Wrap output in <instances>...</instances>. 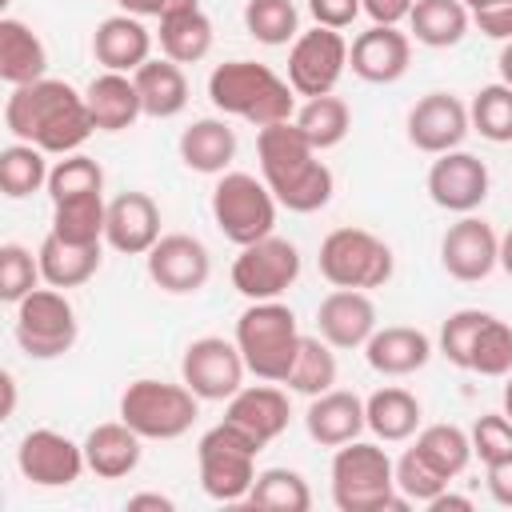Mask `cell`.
<instances>
[{"mask_svg": "<svg viewBox=\"0 0 512 512\" xmlns=\"http://www.w3.org/2000/svg\"><path fill=\"white\" fill-rule=\"evenodd\" d=\"M308 12H312L316 24L340 32V28H348V24L364 12V4H360V0H308Z\"/></svg>", "mask_w": 512, "mask_h": 512, "instance_id": "cell-49", "label": "cell"}, {"mask_svg": "<svg viewBox=\"0 0 512 512\" xmlns=\"http://www.w3.org/2000/svg\"><path fill=\"white\" fill-rule=\"evenodd\" d=\"M488 184H492L488 164L472 152H460V148L440 152L428 168V196L444 212H460V216L476 212L488 200Z\"/></svg>", "mask_w": 512, "mask_h": 512, "instance_id": "cell-16", "label": "cell"}, {"mask_svg": "<svg viewBox=\"0 0 512 512\" xmlns=\"http://www.w3.org/2000/svg\"><path fill=\"white\" fill-rule=\"evenodd\" d=\"M160 240V208L148 192H120L108 200V224H104V244L124 252V256H148L152 244Z\"/></svg>", "mask_w": 512, "mask_h": 512, "instance_id": "cell-20", "label": "cell"}, {"mask_svg": "<svg viewBox=\"0 0 512 512\" xmlns=\"http://www.w3.org/2000/svg\"><path fill=\"white\" fill-rule=\"evenodd\" d=\"M468 372L480 376H508L512 372V324L500 316H488V324L480 328L472 356H468Z\"/></svg>", "mask_w": 512, "mask_h": 512, "instance_id": "cell-44", "label": "cell"}, {"mask_svg": "<svg viewBox=\"0 0 512 512\" xmlns=\"http://www.w3.org/2000/svg\"><path fill=\"white\" fill-rule=\"evenodd\" d=\"M300 276V252L284 236H264L256 244H244L232 260V288L244 300H280Z\"/></svg>", "mask_w": 512, "mask_h": 512, "instance_id": "cell-11", "label": "cell"}, {"mask_svg": "<svg viewBox=\"0 0 512 512\" xmlns=\"http://www.w3.org/2000/svg\"><path fill=\"white\" fill-rule=\"evenodd\" d=\"M136 92H140V104H144V116L152 120H172L184 112L188 104V76L176 60H144L136 72Z\"/></svg>", "mask_w": 512, "mask_h": 512, "instance_id": "cell-29", "label": "cell"}, {"mask_svg": "<svg viewBox=\"0 0 512 512\" xmlns=\"http://www.w3.org/2000/svg\"><path fill=\"white\" fill-rule=\"evenodd\" d=\"M364 356H368V368L380 376H412L432 360V340L420 328L388 324L368 336Z\"/></svg>", "mask_w": 512, "mask_h": 512, "instance_id": "cell-26", "label": "cell"}, {"mask_svg": "<svg viewBox=\"0 0 512 512\" xmlns=\"http://www.w3.org/2000/svg\"><path fill=\"white\" fill-rule=\"evenodd\" d=\"M412 64V40L400 28L372 24L348 44V68L368 84H396Z\"/></svg>", "mask_w": 512, "mask_h": 512, "instance_id": "cell-19", "label": "cell"}, {"mask_svg": "<svg viewBox=\"0 0 512 512\" xmlns=\"http://www.w3.org/2000/svg\"><path fill=\"white\" fill-rule=\"evenodd\" d=\"M496 68H500V80L512 88V40H504V48H500V60H496Z\"/></svg>", "mask_w": 512, "mask_h": 512, "instance_id": "cell-57", "label": "cell"}, {"mask_svg": "<svg viewBox=\"0 0 512 512\" xmlns=\"http://www.w3.org/2000/svg\"><path fill=\"white\" fill-rule=\"evenodd\" d=\"M472 24L492 40H512V0L496 4V8H484V12H472Z\"/></svg>", "mask_w": 512, "mask_h": 512, "instance_id": "cell-50", "label": "cell"}, {"mask_svg": "<svg viewBox=\"0 0 512 512\" xmlns=\"http://www.w3.org/2000/svg\"><path fill=\"white\" fill-rule=\"evenodd\" d=\"M232 156H236V132L228 128V120L204 116L180 132V160L200 176H224Z\"/></svg>", "mask_w": 512, "mask_h": 512, "instance_id": "cell-30", "label": "cell"}, {"mask_svg": "<svg viewBox=\"0 0 512 512\" xmlns=\"http://www.w3.org/2000/svg\"><path fill=\"white\" fill-rule=\"evenodd\" d=\"M296 120V128L308 136V144L316 148V152H328V148H336L344 136H348V128H352V112H348V104L340 100V96H308L304 100V108L292 116Z\"/></svg>", "mask_w": 512, "mask_h": 512, "instance_id": "cell-36", "label": "cell"}, {"mask_svg": "<svg viewBox=\"0 0 512 512\" xmlns=\"http://www.w3.org/2000/svg\"><path fill=\"white\" fill-rule=\"evenodd\" d=\"M92 56L104 64V72H136L144 60H152V32L144 28L140 16L116 12L96 24L92 32Z\"/></svg>", "mask_w": 512, "mask_h": 512, "instance_id": "cell-22", "label": "cell"}, {"mask_svg": "<svg viewBox=\"0 0 512 512\" xmlns=\"http://www.w3.org/2000/svg\"><path fill=\"white\" fill-rule=\"evenodd\" d=\"M84 104H88V116H92L96 132H124V128H132L144 116L136 80L128 72H100V76H92L88 88H84Z\"/></svg>", "mask_w": 512, "mask_h": 512, "instance_id": "cell-24", "label": "cell"}, {"mask_svg": "<svg viewBox=\"0 0 512 512\" xmlns=\"http://www.w3.org/2000/svg\"><path fill=\"white\" fill-rule=\"evenodd\" d=\"M448 508H452V512H472V500H468V496H456V492H448V488L428 500V512H448Z\"/></svg>", "mask_w": 512, "mask_h": 512, "instance_id": "cell-55", "label": "cell"}, {"mask_svg": "<svg viewBox=\"0 0 512 512\" xmlns=\"http://www.w3.org/2000/svg\"><path fill=\"white\" fill-rule=\"evenodd\" d=\"M316 332L332 348H364L376 332V304L360 288H336L316 308Z\"/></svg>", "mask_w": 512, "mask_h": 512, "instance_id": "cell-21", "label": "cell"}, {"mask_svg": "<svg viewBox=\"0 0 512 512\" xmlns=\"http://www.w3.org/2000/svg\"><path fill=\"white\" fill-rule=\"evenodd\" d=\"M408 24L424 48H452L468 36L472 12L460 0H416Z\"/></svg>", "mask_w": 512, "mask_h": 512, "instance_id": "cell-34", "label": "cell"}, {"mask_svg": "<svg viewBox=\"0 0 512 512\" xmlns=\"http://www.w3.org/2000/svg\"><path fill=\"white\" fill-rule=\"evenodd\" d=\"M236 348L248 364L252 376L284 384L296 352H300V328H296V312L280 300H252L240 320H236Z\"/></svg>", "mask_w": 512, "mask_h": 512, "instance_id": "cell-5", "label": "cell"}, {"mask_svg": "<svg viewBox=\"0 0 512 512\" xmlns=\"http://www.w3.org/2000/svg\"><path fill=\"white\" fill-rule=\"evenodd\" d=\"M212 220L236 244H256L276 228V196L252 172H224L212 188Z\"/></svg>", "mask_w": 512, "mask_h": 512, "instance_id": "cell-9", "label": "cell"}, {"mask_svg": "<svg viewBox=\"0 0 512 512\" xmlns=\"http://www.w3.org/2000/svg\"><path fill=\"white\" fill-rule=\"evenodd\" d=\"M304 428L316 444L324 448H340L348 440H356L364 428H368V416H364V400L356 392H344V388H328L320 396H312L308 412H304Z\"/></svg>", "mask_w": 512, "mask_h": 512, "instance_id": "cell-23", "label": "cell"}, {"mask_svg": "<svg viewBox=\"0 0 512 512\" xmlns=\"http://www.w3.org/2000/svg\"><path fill=\"white\" fill-rule=\"evenodd\" d=\"M468 128H472L468 108L452 92H428L408 112V140H412V148H420L428 156L460 148Z\"/></svg>", "mask_w": 512, "mask_h": 512, "instance_id": "cell-18", "label": "cell"}, {"mask_svg": "<svg viewBox=\"0 0 512 512\" xmlns=\"http://www.w3.org/2000/svg\"><path fill=\"white\" fill-rule=\"evenodd\" d=\"M292 392L300 396H320L336 384V352L332 344L316 332V336H300V352H296V364L284 380Z\"/></svg>", "mask_w": 512, "mask_h": 512, "instance_id": "cell-39", "label": "cell"}, {"mask_svg": "<svg viewBox=\"0 0 512 512\" xmlns=\"http://www.w3.org/2000/svg\"><path fill=\"white\" fill-rule=\"evenodd\" d=\"M468 120L484 140L512 144V88L504 80L500 84H484L468 104Z\"/></svg>", "mask_w": 512, "mask_h": 512, "instance_id": "cell-42", "label": "cell"}, {"mask_svg": "<svg viewBox=\"0 0 512 512\" xmlns=\"http://www.w3.org/2000/svg\"><path fill=\"white\" fill-rule=\"evenodd\" d=\"M360 4H364V16H368L372 24L396 28L400 20L412 16V4H416V0H360Z\"/></svg>", "mask_w": 512, "mask_h": 512, "instance_id": "cell-51", "label": "cell"}, {"mask_svg": "<svg viewBox=\"0 0 512 512\" xmlns=\"http://www.w3.org/2000/svg\"><path fill=\"white\" fill-rule=\"evenodd\" d=\"M364 416H368V428L376 432V440L396 444V440L416 436V428H420V400L408 388H396V384L392 388H376L364 400Z\"/></svg>", "mask_w": 512, "mask_h": 512, "instance_id": "cell-32", "label": "cell"}, {"mask_svg": "<svg viewBox=\"0 0 512 512\" xmlns=\"http://www.w3.org/2000/svg\"><path fill=\"white\" fill-rule=\"evenodd\" d=\"M148 260V276L160 292H172V296H192L208 284L212 276V256L204 248V240L188 236V232H168L152 244V252L144 256Z\"/></svg>", "mask_w": 512, "mask_h": 512, "instance_id": "cell-14", "label": "cell"}, {"mask_svg": "<svg viewBox=\"0 0 512 512\" xmlns=\"http://www.w3.org/2000/svg\"><path fill=\"white\" fill-rule=\"evenodd\" d=\"M500 268L512 276V228L500 236Z\"/></svg>", "mask_w": 512, "mask_h": 512, "instance_id": "cell-58", "label": "cell"}, {"mask_svg": "<svg viewBox=\"0 0 512 512\" xmlns=\"http://www.w3.org/2000/svg\"><path fill=\"white\" fill-rule=\"evenodd\" d=\"M88 192H104V168L92 156L68 152L64 160L52 164V172H48V196H52V204L72 200V196H88Z\"/></svg>", "mask_w": 512, "mask_h": 512, "instance_id": "cell-43", "label": "cell"}, {"mask_svg": "<svg viewBox=\"0 0 512 512\" xmlns=\"http://www.w3.org/2000/svg\"><path fill=\"white\" fill-rule=\"evenodd\" d=\"M140 444L144 436L136 428H128L124 420H108L84 436V460L100 480H124L140 464Z\"/></svg>", "mask_w": 512, "mask_h": 512, "instance_id": "cell-27", "label": "cell"}, {"mask_svg": "<svg viewBox=\"0 0 512 512\" xmlns=\"http://www.w3.org/2000/svg\"><path fill=\"white\" fill-rule=\"evenodd\" d=\"M288 396L268 380V384H252V388H240L228 408H224V420H232L236 428H244L252 440L260 444H272L284 428H288Z\"/></svg>", "mask_w": 512, "mask_h": 512, "instance_id": "cell-25", "label": "cell"}, {"mask_svg": "<svg viewBox=\"0 0 512 512\" xmlns=\"http://www.w3.org/2000/svg\"><path fill=\"white\" fill-rule=\"evenodd\" d=\"M256 160H260V180L288 212H320L336 192L332 168L296 128V120L256 128Z\"/></svg>", "mask_w": 512, "mask_h": 512, "instance_id": "cell-2", "label": "cell"}, {"mask_svg": "<svg viewBox=\"0 0 512 512\" xmlns=\"http://www.w3.org/2000/svg\"><path fill=\"white\" fill-rule=\"evenodd\" d=\"M0 388H4V408H0V416L8 420V416L16 412V376L4 372V376H0Z\"/></svg>", "mask_w": 512, "mask_h": 512, "instance_id": "cell-56", "label": "cell"}, {"mask_svg": "<svg viewBox=\"0 0 512 512\" xmlns=\"http://www.w3.org/2000/svg\"><path fill=\"white\" fill-rule=\"evenodd\" d=\"M80 336L76 308L60 288H32L16 304V344L32 360H56L64 356Z\"/></svg>", "mask_w": 512, "mask_h": 512, "instance_id": "cell-10", "label": "cell"}, {"mask_svg": "<svg viewBox=\"0 0 512 512\" xmlns=\"http://www.w3.org/2000/svg\"><path fill=\"white\" fill-rule=\"evenodd\" d=\"M244 356L236 340L224 336H200L184 348L180 360V380L200 396V400H232L244 388Z\"/></svg>", "mask_w": 512, "mask_h": 512, "instance_id": "cell-13", "label": "cell"}, {"mask_svg": "<svg viewBox=\"0 0 512 512\" xmlns=\"http://www.w3.org/2000/svg\"><path fill=\"white\" fill-rule=\"evenodd\" d=\"M4 128L24 144L44 148L48 156L80 152V144L96 132L84 92H76L68 80H48V76L8 92Z\"/></svg>", "mask_w": 512, "mask_h": 512, "instance_id": "cell-1", "label": "cell"}, {"mask_svg": "<svg viewBox=\"0 0 512 512\" xmlns=\"http://www.w3.org/2000/svg\"><path fill=\"white\" fill-rule=\"evenodd\" d=\"M128 508H132V512H140V508L172 512V508H176V500H172V496H160V492H136V496H128Z\"/></svg>", "mask_w": 512, "mask_h": 512, "instance_id": "cell-54", "label": "cell"}, {"mask_svg": "<svg viewBox=\"0 0 512 512\" xmlns=\"http://www.w3.org/2000/svg\"><path fill=\"white\" fill-rule=\"evenodd\" d=\"M264 444L252 440L244 428H236L232 420H220L216 428H208L196 444V464H200V488L204 496L232 504V500H248L252 484H256V452Z\"/></svg>", "mask_w": 512, "mask_h": 512, "instance_id": "cell-6", "label": "cell"}, {"mask_svg": "<svg viewBox=\"0 0 512 512\" xmlns=\"http://www.w3.org/2000/svg\"><path fill=\"white\" fill-rule=\"evenodd\" d=\"M396 488H400L412 504H428L432 496H440V492L448 488V480H444L416 448H408V452L396 460Z\"/></svg>", "mask_w": 512, "mask_h": 512, "instance_id": "cell-47", "label": "cell"}, {"mask_svg": "<svg viewBox=\"0 0 512 512\" xmlns=\"http://www.w3.org/2000/svg\"><path fill=\"white\" fill-rule=\"evenodd\" d=\"M332 504L340 512H404L412 500L396 488V464L380 444L348 440L332 456Z\"/></svg>", "mask_w": 512, "mask_h": 512, "instance_id": "cell-4", "label": "cell"}, {"mask_svg": "<svg viewBox=\"0 0 512 512\" xmlns=\"http://www.w3.org/2000/svg\"><path fill=\"white\" fill-rule=\"evenodd\" d=\"M248 504L276 508V512H308L312 508V492H308V480L300 472H292V468H264V472H256Z\"/></svg>", "mask_w": 512, "mask_h": 512, "instance_id": "cell-40", "label": "cell"}, {"mask_svg": "<svg viewBox=\"0 0 512 512\" xmlns=\"http://www.w3.org/2000/svg\"><path fill=\"white\" fill-rule=\"evenodd\" d=\"M16 464L36 488H68L88 468L84 444H72L56 428H32L16 448Z\"/></svg>", "mask_w": 512, "mask_h": 512, "instance_id": "cell-15", "label": "cell"}, {"mask_svg": "<svg viewBox=\"0 0 512 512\" xmlns=\"http://www.w3.org/2000/svg\"><path fill=\"white\" fill-rule=\"evenodd\" d=\"M504 416L512 420V372H508V384H504Z\"/></svg>", "mask_w": 512, "mask_h": 512, "instance_id": "cell-60", "label": "cell"}, {"mask_svg": "<svg viewBox=\"0 0 512 512\" xmlns=\"http://www.w3.org/2000/svg\"><path fill=\"white\" fill-rule=\"evenodd\" d=\"M208 100L224 116H240L252 128H268L296 116V88L256 60H224L208 76Z\"/></svg>", "mask_w": 512, "mask_h": 512, "instance_id": "cell-3", "label": "cell"}, {"mask_svg": "<svg viewBox=\"0 0 512 512\" xmlns=\"http://www.w3.org/2000/svg\"><path fill=\"white\" fill-rule=\"evenodd\" d=\"M488 492H492V500H496V504L512 508V456H504V460L488 464Z\"/></svg>", "mask_w": 512, "mask_h": 512, "instance_id": "cell-53", "label": "cell"}, {"mask_svg": "<svg viewBox=\"0 0 512 512\" xmlns=\"http://www.w3.org/2000/svg\"><path fill=\"white\" fill-rule=\"evenodd\" d=\"M40 256H32L24 244H0V300L20 304L40 284Z\"/></svg>", "mask_w": 512, "mask_h": 512, "instance_id": "cell-45", "label": "cell"}, {"mask_svg": "<svg viewBox=\"0 0 512 512\" xmlns=\"http://www.w3.org/2000/svg\"><path fill=\"white\" fill-rule=\"evenodd\" d=\"M468 12H484V8H496V4H508V0H460Z\"/></svg>", "mask_w": 512, "mask_h": 512, "instance_id": "cell-59", "label": "cell"}, {"mask_svg": "<svg viewBox=\"0 0 512 512\" xmlns=\"http://www.w3.org/2000/svg\"><path fill=\"white\" fill-rule=\"evenodd\" d=\"M104 224H108L104 192H88V196L52 204V232L68 244H104Z\"/></svg>", "mask_w": 512, "mask_h": 512, "instance_id": "cell-35", "label": "cell"}, {"mask_svg": "<svg viewBox=\"0 0 512 512\" xmlns=\"http://www.w3.org/2000/svg\"><path fill=\"white\" fill-rule=\"evenodd\" d=\"M48 152L36 148V144H24V140H12L4 152H0V188L8 200H24L40 188H48Z\"/></svg>", "mask_w": 512, "mask_h": 512, "instance_id": "cell-37", "label": "cell"}, {"mask_svg": "<svg viewBox=\"0 0 512 512\" xmlns=\"http://www.w3.org/2000/svg\"><path fill=\"white\" fill-rule=\"evenodd\" d=\"M492 312H480V308H460L452 312L444 324H440V352L448 356V364L464 368L468 372V356H472V344L480 336V328L488 324Z\"/></svg>", "mask_w": 512, "mask_h": 512, "instance_id": "cell-46", "label": "cell"}, {"mask_svg": "<svg viewBox=\"0 0 512 512\" xmlns=\"http://www.w3.org/2000/svg\"><path fill=\"white\" fill-rule=\"evenodd\" d=\"M120 12L128 16H152V20H164L168 12H180V8H196V0H116Z\"/></svg>", "mask_w": 512, "mask_h": 512, "instance_id": "cell-52", "label": "cell"}, {"mask_svg": "<svg viewBox=\"0 0 512 512\" xmlns=\"http://www.w3.org/2000/svg\"><path fill=\"white\" fill-rule=\"evenodd\" d=\"M212 36V20L200 12V4L168 12L160 20V52L176 64H200L212 52Z\"/></svg>", "mask_w": 512, "mask_h": 512, "instance_id": "cell-33", "label": "cell"}, {"mask_svg": "<svg viewBox=\"0 0 512 512\" xmlns=\"http://www.w3.org/2000/svg\"><path fill=\"white\" fill-rule=\"evenodd\" d=\"M244 28L252 40L280 48L300 36V12L292 0H248L244 4Z\"/></svg>", "mask_w": 512, "mask_h": 512, "instance_id": "cell-41", "label": "cell"}, {"mask_svg": "<svg viewBox=\"0 0 512 512\" xmlns=\"http://www.w3.org/2000/svg\"><path fill=\"white\" fill-rule=\"evenodd\" d=\"M200 416V396L188 384L132 380L120 396V420L144 440H180Z\"/></svg>", "mask_w": 512, "mask_h": 512, "instance_id": "cell-7", "label": "cell"}, {"mask_svg": "<svg viewBox=\"0 0 512 512\" xmlns=\"http://www.w3.org/2000/svg\"><path fill=\"white\" fill-rule=\"evenodd\" d=\"M348 68V40L336 28L316 24L312 32H300L288 52V84L296 96H328Z\"/></svg>", "mask_w": 512, "mask_h": 512, "instance_id": "cell-12", "label": "cell"}, {"mask_svg": "<svg viewBox=\"0 0 512 512\" xmlns=\"http://www.w3.org/2000/svg\"><path fill=\"white\" fill-rule=\"evenodd\" d=\"M444 480H456L464 468H468V460H472V436L464 432V428H456V424H428V428H420V436H416V444H412Z\"/></svg>", "mask_w": 512, "mask_h": 512, "instance_id": "cell-38", "label": "cell"}, {"mask_svg": "<svg viewBox=\"0 0 512 512\" xmlns=\"http://www.w3.org/2000/svg\"><path fill=\"white\" fill-rule=\"evenodd\" d=\"M48 72V48L44 40L16 16H4L0 20V80L8 88H20V84H36L44 80Z\"/></svg>", "mask_w": 512, "mask_h": 512, "instance_id": "cell-28", "label": "cell"}, {"mask_svg": "<svg viewBox=\"0 0 512 512\" xmlns=\"http://www.w3.org/2000/svg\"><path fill=\"white\" fill-rule=\"evenodd\" d=\"M468 436H472V456H480L484 468L496 464V460H504V456H512V420L504 412H484L472 424Z\"/></svg>", "mask_w": 512, "mask_h": 512, "instance_id": "cell-48", "label": "cell"}, {"mask_svg": "<svg viewBox=\"0 0 512 512\" xmlns=\"http://www.w3.org/2000/svg\"><path fill=\"white\" fill-rule=\"evenodd\" d=\"M320 276L332 288H384L392 280V248L368 228H332L320 240Z\"/></svg>", "mask_w": 512, "mask_h": 512, "instance_id": "cell-8", "label": "cell"}, {"mask_svg": "<svg viewBox=\"0 0 512 512\" xmlns=\"http://www.w3.org/2000/svg\"><path fill=\"white\" fill-rule=\"evenodd\" d=\"M440 264L452 280L460 284H476L484 280L496 264H500V236L488 220L480 216H460L456 224H448V232L440 236Z\"/></svg>", "mask_w": 512, "mask_h": 512, "instance_id": "cell-17", "label": "cell"}, {"mask_svg": "<svg viewBox=\"0 0 512 512\" xmlns=\"http://www.w3.org/2000/svg\"><path fill=\"white\" fill-rule=\"evenodd\" d=\"M36 256H40V276L52 288H80L100 268V244H68L56 232L40 240Z\"/></svg>", "mask_w": 512, "mask_h": 512, "instance_id": "cell-31", "label": "cell"}]
</instances>
